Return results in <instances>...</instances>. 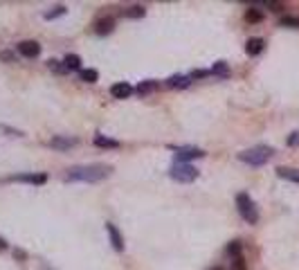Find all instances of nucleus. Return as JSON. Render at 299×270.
<instances>
[{
    "label": "nucleus",
    "mask_w": 299,
    "mask_h": 270,
    "mask_svg": "<svg viewBox=\"0 0 299 270\" xmlns=\"http://www.w3.org/2000/svg\"><path fill=\"white\" fill-rule=\"evenodd\" d=\"M63 14H65V7L59 5V7H54L52 12H45V20H52V18H56V16H63Z\"/></svg>",
    "instance_id": "obj_23"
},
{
    "label": "nucleus",
    "mask_w": 299,
    "mask_h": 270,
    "mask_svg": "<svg viewBox=\"0 0 299 270\" xmlns=\"http://www.w3.org/2000/svg\"><path fill=\"white\" fill-rule=\"evenodd\" d=\"M122 14H124L126 18H142L146 14V9L142 7V5H133V7H126Z\"/></svg>",
    "instance_id": "obj_16"
},
{
    "label": "nucleus",
    "mask_w": 299,
    "mask_h": 270,
    "mask_svg": "<svg viewBox=\"0 0 299 270\" xmlns=\"http://www.w3.org/2000/svg\"><path fill=\"white\" fill-rule=\"evenodd\" d=\"M277 176L283 180H290V183L299 185V169H288V167H279L277 169Z\"/></svg>",
    "instance_id": "obj_13"
},
{
    "label": "nucleus",
    "mask_w": 299,
    "mask_h": 270,
    "mask_svg": "<svg viewBox=\"0 0 299 270\" xmlns=\"http://www.w3.org/2000/svg\"><path fill=\"white\" fill-rule=\"evenodd\" d=\"M236 210H239L241 219L245 223H250V225H254V223H259V210H256L254 200L250 198V194H239L236 196Z\"/></svg>",
    "instance_id": "obj_3"
},
{
    "label": "nucleus",
    "mask_w": 299,
    "mask_h": 270,
    "mask_svg": "<svg viewBox=\"0 0 299 270\" xmlns=\"http://www.w3.org/2000/svg\"><path fill=\"white\" fill-rule=\"evenodd\" d=\"M0 250H7V241L3 237H0Z\"/></svg>",
    "instance_id": "obj_28"
},
{
    "label": "nucleus",
    "mask_w": 299,
    "mask_h": 270,
    "mask_svg": "<svg viewBox=\"0 0 299 270\" xmlns=\"http://www.w3.org/2000/svg\"><path fill=\"white\" fill-rule=\"evenodd\" d=\"M113 27H115V20L113 18H99L97 23H94V32L97 34H110L113 32Z\"/></svg>",
    "instance_id": "obj_12"
},
{
    "label": "nucleus",
    "mask_w": 299,
    "mask_h": 270,
    "mask_svg": "<svg viewBox=\"0 0 299 270\" xmlns=\"http://www.w3.org/2000/svg\"><path fill=\"white\" fill-rule=\"evenodd\" d=\"M286 144H288V147H299V131H295V133L288 135Z\"/></svg>",
    "instance_id": "obj_26"
},
{
    "label": "nucleus",
    "mask_w": 299,
    "mask_h": 270,
    "mask_svg": "<svg viewBox=\"0 0 299 270\" xmlns=\"http://www.w3.org/2000/svg\"><path fill=\"white\" fill-rule=\"evenodd\" d=\"M261 18H263V14H261L259 9H248V12H245V20H250V23H259Z\"/></svg>",
    "instance_id": "obj_21"
},
{
    "label": "nucleus",
    "mask_w": 299,
    "mask_h": 270,
    "mask_svg": "<svg viewBox=\"0 0 299 270\" xmlns=\"http://www.w3.org/2000/svg\"><path fill=\"white\" fill-rule=\"evenodd\" d=\"M63 65H65L68 70H79V68H81V59H79L77 54H68L65 59H63Z\"/></svg>",
    "instance_id": "obj_17"
},
{
    "label": "nucleus",
    "mask_w": 299,
    "mask_h": 270,
    "mask_svg": "<svg viewBox=\"0 0 299 270\" xmlns=\"http://www.w3.org/2000/svg\"><path fill=\"white\" fill-rule=\"evenodd\" d=\"M209 72H212V75L223 77V79H225V77H229V68H227V63H225V61H218V63H214V68H212Z\"/></svg>",
    "instance_id": "obj_18"
},
{
    "label": "nucleus",
    "mask_w": 299,
    "mask_h": 270,
    "mask_svg": "<svg viewBox=\"0 0 299 270\" xmlns=\"http://www.w3.org/2000/svg\"><path fill=\"white\" fill-rule=\"evenodd\" d=\"M113 174L110 164H79V167L68 169L65 178L72 183H99Z\"/></svg>",
    "instance_id": "obj_1"
},
{
    "label": "nucleus",
    "mask_w": 299,
    "mask_h": 270,
    "mask_svg": "<svg viewBox=\"0 0 299 270\" xmlns=\"http://www.w3.org/2000/svg\"><path fill=\"white\" fill-rule=\"evenodd\" d=\"M272 155H275V149L268 147V144H256L252 149H245V151L239 153V160L250 167H263L265 162H270Z\"/></svg>",
    "instance_id": "obj_2"
},
{
    "label": "nucleus",
    "mask_w": 299,
    "mask_h": 270,
    "mask_svg": "<svg viewBox=\"0 0 299 270\" xmlns=\"http://www.w3.org/2000/svg\"><path fill=\"white\" fill-rule=\"evenodd\" d=\"M106 232H108V237H110V243H113V248L117 252H122L124 250V239H122V234H119V230L113 225V223H106Z\"/></svg>",
    "instance_id": "obj_10"
},
{
    "label": "nucleus",
    "mask_w": 299,
    "mask_h": 270,
    "mask_svg": "<svg viewBox=\"0 0 299 270\" xmlns=\"http://www.w3.org/2000/svg\"><path fill=\"white\" fill-rule=\"evenodd\" d=\"M263 48H265V41L259 39V36H256V39H250L248 43H245V52H248L250 56L261 54V52H263Z\"/></svg>",
    "instance_id": "obj_11"
},
{
    "label": "nucleus",
    "mask_w": 299,
    "mask_h": 270,
    "mask_svg": "<svg viewBox=\"0 0 299 270\" xmlns=\"http://www.w3.org/2000/svg\"><path fill=\"white\" fill-rule=\"evenodd\" d=\"M279 25H281V27H299V18H295V16H283L279 20Z\"/></svg>",
    "instance_id": "obj_22"
},
{
    "label": "nucleus",
    "mask_w": 299,
    "mask_h": 270,
    "mask_svg": "<svg viewBox=\"0 0 299 270\" xmlns=\"http://www.w3.org/2000/svg\"><path fill=\"white\" fill-rule=\"evenodd\" d=\"M16 48H18V52L25 59H36V56L41 54V45L36 43V41H20Z\"/></svg>",
    "instance_id": "obj_8"
},
{
    "label": "nucleus",
    "mask_w": 299,
    "mask_h": 270,
    "mask_svg": "<svg viewBox=\"0 0 299 270\" xmlns=\"http://www.w3.org/2000/svg\"><path fill=\"white\" fill-rule=\"evenodd\" d=\"M110 95H113L115 99H126V97L133 95V86L126 84V81H117V84L110 86Z\"/></svg>",
    "instance_id": "obj_9"
},
{
    "label": "nucleus",
    "mask_w": 299,
    "mask_h": 270,
    "mask_svg": "<svg viewBox=\"0 0 299 270\" xmlns=\"http://www.w3.org/2000/svg\"><path fill=\"white\" fill-rule=\"evenodd\" d=\"M47 63H50V68H52L54 72H59V75L68 72V68H65V65H61V61H47Z\"/></svg>",
    "instance_id": "obj_25"
},
{
    "label": "nucleus",
    "mask_w": 299,
    "mask_h": 270,
    "mask_svg": "<svg viewBox=\"0 0 299 270\" xmlns=\"http://www.w3.org/2000/svg\"><path fill=\"white\" fill-rule=\"evenodd\" d=\"M169 176L178 183H193L198 178V169L191 164H182V162H173V167L169 171Z\"/></svg>",
    "instance_id": "obj_4"
},
{
    "label": "nucleus",
    "mask_w": 299,
    "mask_h": 270,
    "mask_svg": "<svg viewBox=\"0 0 299 270\" xmlns=\"http://www.w3.org/2000/svg\"><path fill=\"white\" fill-rule=\"evenodd\" d=\"M79 140L77 138H70V135H54L50 140V147L52 149H59V151H70L72 147H77Z\"/></svg>",
    "instance_id": "obj_7"
},
{
    "label": "nucleus",
    "mask_w": 299,
    "mask_h": 270,
    "mask_svg": "<svg viewBox=\"0 0 299 270\" xmlns=\"http://www.w3.org/2000/svg\"><path fill=\"white\" fill-rule=\"evenodd\" d=\"M135 90H138L140 95H149V92L157 90V81H142V84L135 88Z\"/></svg>",
    "instance_id": "obj_19"
},
{
    "label": "nucleus",
    "mask_w": 299,
    "mask_h": 270,
    "mask_svg": "<svg viewBox=\"0 0 299 270\" xmlns=\"http://www.w3.org/2000/svg\"><path fill=\"white\" fill-rule=\"evenodd\" d=\"M234 270H245V263H243V257H236V259H234Z\"/></svg>",
    "instance_id": "obj_27"
},
{
    "label": "nucleus",
    "mask_w": 299,
    "mask_h": 270,
    "mask_svg": "<svg viewBox=\"0 0 299 270\" xmlns=\"http://www.w3.org/2000/svg\"><path fill=\"white\" fill-rule=\"evenodd\" d=\"M171 149L176 151V162H182V164H189V160L205 158V151L196 147H171Z\"/></svg>",
    "instance_id": "obj_5"
},
{
    "label": "nucleus",
    "mask_w": 299,
    "mask_h": 270,
    "mask_svg": "<svg viewBox=\"0 0 299 270\" xmlns=\"http://www.w3.org/2000/svg\"><path fill=\"white\" fill-rule=\"evenodd\" d=\"M94 147H99V149H119L122 144H119L117 140H110V138H104V135H97V138H94Z\"/></svg>",
    "instance_id": "obj_15"
},
{
    "label": "nucleus",
    "mask_w": 299,
    "mask_h": 270,
    "mask_svg": "<svg viewBox=\"0 0 299 270\" xmlns=\"http://www.w3.org/2000/svg\"><path fill=\"white\" fill-rule=\"evenodd\" d=\"M79 77H81L86 84H97L99 72H97V70H81V72H79Z\"/></svg>",
    "instance_id": "obj_20"
},
{
    "label": "nucleus",
    "mask_w": 299,
    "mask_h": 270,
    "mask_svg": "<svg viewBox=\"0 0 299 270\" xmlns=\"http://www.w3.org/2000/svg\"><path fill=\"white\" fill-rule=\"evenodd\" d=\"M189 84H191V77H185V75H173L167 79V86L171 88H187Z\"/></svg>",
    "instance_id": "obj_14"
},
{
    "label": "nucleus",
    "mask_w": 299,
    "mask_h": 270,
    "mask_svg": "<svg viewBox=\"0 0 299 270\" xmlns=\"http://www.w3.org/2000/svg\"><path fill=\"white\" fill-rule=\"evenodd\" d=\"M227 254H232V257L236 259V257H241V243L239 241H232L227 246Z\"/></svg>",
    "instance_id": "obj_24"
},
{
    "label": "nucleus",
    "mask_w": 299,
    "mask_h": 270,
    "mask_svg": "<svg viewBox=\"0 0 299 270\" xmlns=\"http://www.w3.org/2000/svg\"><path fill=\"white\" fill-rule=\"evenodd\" d=\"M7 183H27V185H45L47 176L45 174H18V176H9Z\"/></svg>",
    "instance_id": "obj_6"
}]
</instances>
